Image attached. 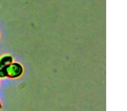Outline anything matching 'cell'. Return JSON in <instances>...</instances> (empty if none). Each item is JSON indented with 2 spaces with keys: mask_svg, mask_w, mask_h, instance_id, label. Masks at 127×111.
I'll use <instances>...</instances> for the list:
<instances>
[{
  "mask_svg": "<svg viewBox=\"0 0 127 111\" xmlns=\"http://www.w3.org/2000/svg\"><path fill=\"white\" fill-rule=\"evenodd\" d=\"M12 57L10 55H4L0 57V77H5V69L12 63Z\"/></svg>",
  "mask_w": 127,
  "mask_h": 111,
  "instance_id": "cell-2",
  "label": "cell"
},
{
  "mask_svg": "<svg viewBox=\"0 0 127 111\" xmlns=\"http://www.w3.org/2000/svg\"><path fill=\"white\" fill-rule=\"evenodd\" d=\"M2 108H3V105H2V102H0V109H2Z\"/></svg>",
  "mask_w": 127,
  "mask_h": 111,
  "instance_id": "cell-3",
  "label": "cell"
},
{
  "mask_svg": "<svg viewBox=\"0 0 127 111\" xmlns=\"http://www.w3.org/2000/svg\"><path fill=\"white\" fill-rule=\"evenodd\" d=\"M24 68L19 63H11L5 69V77L18 78L23 75Z\"/></svg>",
  "mask_w": 127,
  "mask_h": 111,
  "instance_id": "cell-1",
  "label": "cell"
}]
</instances>
